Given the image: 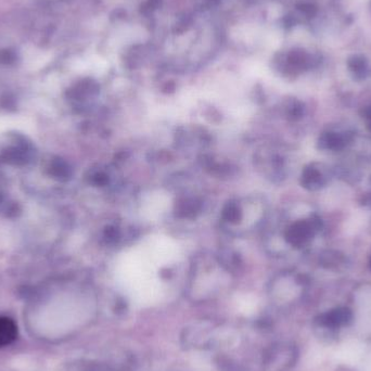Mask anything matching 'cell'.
I'll use <instances>...</instances> for the list:
<instances>
[{
    "label": "cell",
    "instance_id": "6da1fadb",
    "mask_svg": "<svg viewBox=\"0 0 371 371\" xmlns=\"http://www.w3.org/2000/svg\"><path fill=\"white\" fill-rule=\"evenodd\" d=\"M351 312L347 309H336L330 311L319 317V325L327 328H339L351 320Z\"/></svg>",
    "mask_w": 371,
    "mask_h": 371
},
{
    "label": "cell",
    "instance_id": "7a4b0ae2",
    "mask_svg": "<svg viewBox=\"0 0 371 371\" xmlns=\"http://www.w3.org/2000/svg\"><path fill=\"white\" fill-rule=\"evenodd\" d=\"M313 235V229L307 223H297L288 232V240L293 246L304 244Z\"/></svg>",
    "mask_w": 371,
    "mask_h": 371
},
{
    "label": "cell",
    "instance_id": "3957f363",
    "mask_svg": "<svg viewBox=\"0 0 371 371\" xmlns=\"http://www.w3.org/2000/svg\"><path fill=\"white\" fill-rule=\"evenodd\" d=\"M17 335L18 327L15 322L5 316H0V347L10 345Z\"/></svg>",
    "mask_w": 371,
    "mask_h": 371
},
{
    "label": "cell",
    "instance_id": "277c9868",
    "mask_svg": "<svg viewBox=\"0 0 371 371\" xmlns=\"http://www.w3.org/2000/svg\"><path fill=\"white\" fill-rule=\"evenodd\" d=\"M304 185L306 187H310L311 189L318 188L321 185V175L315 170H309L304 174Z\"/></svg>",
    "mask_w": 371,
    "mask_h": 371
},
{
    "label": "cell",
    "instance_id": "5b68a950",
    "mask_svg": "<svg viewBox=\"0 0 371 371\" xmlns=\"http://www.w3.org/2000/svg\"><path fill=\"white\" fill-rule=\"evenodd\" d=\"M224 217L228 220V222H231V223L238 222L241 217V212H240L238 205L234 203L228 204L226 209L224 210Z\"/></svg>",
    "mask_w": 371,
    "mask_h": 371
},
{
    "label": "cell",
    "instance_id": "8992f818",
    "mask_svg": "<svg viewBox=\"0 0 371 371\" xmlns=\"http://www.w3.org/2000/svg\"><path fill=\"white\" fill-rule=\"evenodd\" d=\"M342 144H343L342 138L331 132L327 133L326 136H323L320 143V145H325V148L327 149H339Z\"/></svg>",
    "mask_w": 371,
    "mask_h": 371
},
{
    "label": "cell",
    "instance_id": "52a82bcc",
    "mask_svg": "<svg viewBox=\"0 0 371 371\" xmlns=\"http://www.w3.org/2000/svg\"><path fill=\"white\" fill-rule=\"evenodd\" d=\"M0 59H2L3 62L10 63L15 60V52L12 50H8V49L4 50L2 53H0Z\"/></svg>",
    "mask_w": 371,
    "mask_h": 371
}]
</instances>
